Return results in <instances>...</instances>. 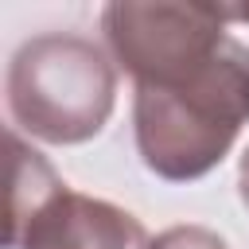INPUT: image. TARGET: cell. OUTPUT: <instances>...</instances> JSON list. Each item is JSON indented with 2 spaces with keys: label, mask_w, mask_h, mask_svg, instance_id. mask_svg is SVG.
Here are the masks:
<instances>
[{
  "label": "cell",
  "mask_w": 249,
  "mask_h": 249,
  "mask_svg": "<svg viewBox=\"0 0 249 249\" xmlns=\"http://www.w3.org/2000/svg\"><path fill=\"white\" fill-rule=\"evenodd\" d=\"M249 124V47L226 39L214 58L167 86H136L132 128L148 171L167 183L202 179Z\"/></svg>",
  "instance_id": "1"
},
{
  "label": "cell",
  "mask_w": 249,
  "mask_h": 249,
  "mask_svg": "<svg viewBox=\"0 0 249 249\" xmlns=\"http://www.w3.org/2000/svg\"><path fill=\"white\" fill-rule=\"evenodd\" d=\"M8 113L47 144L93 140L117 105V62L86 35L47 31L8 62Z\"/></svg>",
  "instance_id": "2"
},
{
  "label": "cell",
  "mask_w": 249,
  "mask_h": 249,
  "mask_svg": "<svg viewBox=\"0 0 249 249\" xmlns=\"http://www.w3.org/2000/svg\"><path fill=\"white\" fill-rule=\"evenodd\" d=\"M226 4H179V0H117L101 12V31L113 62L136 78V86H167L198 70L230 39Z\"/></svg>",
  "instance_id": "3"
},
{
  "label": "cell",
  "mask_w": 249,
  "mask_h": 249,
  "mask_svg": "<svg viewBox=\"0 0 249 249\" xmlns=\"http://www.w3.org/2000/svg\"><path fill=\"white\" fill-rule=\"evenodd\" d=\"M4 245L8 249H148L152 241L140 218L121 210L117 202L66 187Z\"/></svg>",
  "instance_id": "4"
},
{
  "label": "cell",
  "mask_w": 249,
  "mask_h": 249,
  "mask_svg": "<svg viewBox=\"0 0 249 249\" xmlns=\"http://www.w3.org/2000/svg\"><path fill=\"white\" fill-rule=\"evenodd\" d=\"M8 156H12V187H8V230H4V241H12L54 195L66 191L58 171L16 128L8 132Z\"/></svg>",
  "instance_id": "5"
},
{
  "label": "cell",
  "mask_w": 249,
  "mask_h": 249,
  "mask_svg": "<svg viewBox=\"0 0 249 249\" xmlns=\"http://www.w3.org/2000/svg\"><path fill=\"white\" fill-rule=\"evenodd\" d=\"M148 249H230V245L206 226H171L156 233Z\"/></svg>",
  "instance_id": "6"
},
{
  "label": "cell",
  "mask_w": 249,
  "mask_h": 249,
  "mask_svg": "<svg viewBox=\"0 0 249 249\" xmlns=\"http://www.w3.org/2000/svg\"><path fill=\"white\" fill-rule=\"evenodd\" d=\"M237 191H241V202L249 206V148L241 156V167H237Z\"/></svg>",
  "instance_id": "7"
},
{
  "label": "cell",
  "mask_w": 249,
  "mask_h": 249,
  "mask_svg": "<svg viewBox=\"0 0 249 249\" xmlns=\"http://www.w3.org/2000/svg\"><path fill=\"white\" fill-rule=\"evenodd\" d=\"M226 12H230V19H245V23H249V4H237V8L226 4Z\"/></svg>",
  "instance_id": "8"
}]
</instances>
